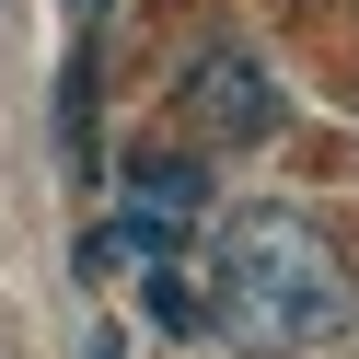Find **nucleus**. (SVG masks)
Returning a JSON list of instances; mask_svg holds the SVG:
<instances>
[{"mask_svg":"<svg viewBox=\"0 0 359 359\" xmlns=\"http://www.w3.org/2000/svg\"><path fill=\"white\" fill-rule=\"evenodd\" d=\"M197 325L232 336V348H336L359 325V278L336 255V232L313 209H232L209 232V290H197Z\"/></svg>","mask_w":359,"mask_h":359,"instance_id":"obj_1","label":"nucleus"},{"mask_svg":"<svg viewBox=\"0 0 359 359\" xmlns=\"http://www.w3.org/2000/svg\"><path fill=\"white\" fill-rule=\"evenodd\" d=\"M186 116L209 128V140L255 151V140H278L290 93L266 81V58H255V47H197V58H186Z\"/></svg>","mask_w":359,"mask_h":359,"instance_id":"obj_2","label":"nucleus"},{"mask_svg":"<svg viewBox=\"0 0 359 359\" xmlns=\"http://www.w3.org/2000/svg\"><path fill=\"white\" fill-rule=\"evenodd\" d=\"M140 302H151V325H163V336H197V290H186V266H140Z\"/></svg>","mask_w":359,"mask_h":359,"instance_id":"obj_3","label":"nucleus"},{"mask_svg":"<svg viewBox=\"0 0 359 359\" xmlns=\"http://www.w3.org/2000/svg\"><path fill=\"white\" fill-rule=\"evenodd\" d=\"M93 359H128V348H116V336H93Z\"/></svg>","mask_w":359,"mask_h":359,"instance_id":"obj_4","label":"nucleus"},{"mask_svg":"<svg viewBox=\"0 0 359 359\" xmlns=\"http://www.w3.org/2000/svg\"><path fill=\"white\" fill-rule=\"evenodd\" d=\"M81 12H104V0H81Z\"/></svg>","mask_w":359,"mask_h":359,"instance_id":"obj_5","label":"nucleus"}]
</instances>
